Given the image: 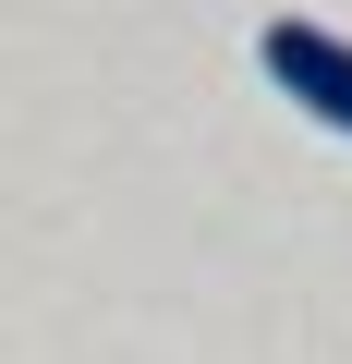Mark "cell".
<instances>
[{
    "label": "cell",
    "instance_id": "obj_1",
    "mask_svg": "<svg viewBox=\"0 0 352 364\" xmlns=\"http://www.w3.org/2000/svg\"><path fill=\"white\" fill-rule=\"evenodd\" d=\"M255 61H267V85L304 109V122H328V134H352V37H328V25H304V13H279L267 37H255Z\"/></svg>",
    "mask_w": 352,
    "mask_h": 364
}]
</instances>
